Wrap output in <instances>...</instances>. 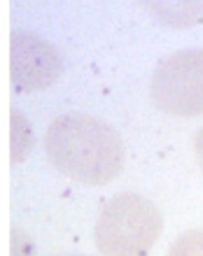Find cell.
<instances>
[{
	"label": "cell",
	"instance_id": "cell-3",
	"mask_svg": "<svg viewBox=\"0 0 203 256\" xmlns=\"http://www.w3.org/2000/svg\"><path fill=\"white\" fill-rule=\"evenodd\" d=\"M149 96L163 114L203 116V47L180 49L161 58L152 74Z\"/></svg>",
	"mask_w": 203,
	"mask_h": 256
},
{
	"label": "cell",
	"instance_id": "cell-9",
	"mask_svg": "<svg viewBox=\"0 0 203 256\" xmlns=\"http://www.w3.org/2000/svg\"><path fill=\"white\" fill-rule=\"evenodd\" d=\"M191 144H194V154H196L198 168H201V172H203V126L198 128L196 133H194V140H191Z\"/></svg>",
	"mask_w": 203,
	"mask_h": 256
},
{
	"label": "cell",
	"instance_id": "cell-2",
	"mask_svg": "<svg viewBox=\"0 0 203 256\" xmlns=\"http://www.w3.org/2000/svg\"><path fill=\"white\" fill-rule=\"evenodd\" d=\"M163 230V214L140 194L112 196L96 219V250L103 256H145Z\"/></svg>",
	"mask_w": 203,
	"mask_h": 256
},
{
	"label": "cell",
	"instance_id": "cell-4",
	"mask_svg": "<svg viewBox=\"0 0 203 256\" xmlns=\"http://www.w3.org/2000/svg\"><path fill=\"white\" fill-rule=\"evenodd\" d=\"M12 82L19 91H42L54 86L63 74L59 49L33 30L19 28L12 33Z\"/></svg>",
	"mask_w": 203,
	"mask_h": 256
},
{
	"label": "cell",
	"instance_id": "cell-5",
	"mask_svg": "<svg viewBox=\"0 0 203 256\" xmlns=\"http://www.w3.org/2000/svg\"><path fill=\"white\" fill-rule=\"evenodd\" d=\"M149 12L170 28H189L203 19L201 2H149Z\"/></svg>",
	"mask_w": 203,
	"mask_h": 256
},
{
	"label": "cell",
	"instance_id": "cell-1",
	"mask_svg": "<svg viewBox=\"0 0 203 256\" xmlns=\"http://www.w3.org/2000/svg\"><path fill=\"white\" fill-rule=\"evenodd\" d=\"M45 154L68 180L103 186L124 168V142L115 128L98 116L59 114L45 130Z\"/></svg>",
	"mask_w": 203,
	"mask_h": 256
},
{
	"label": "cell",
	"instance_id": "cell-8",
	"mask_svg": "<svg viewBox=\"0 0 203 256\" xmlns=\"http://www.w3.org/2000/svg\"><path fill=\"white\" fill-rule=\"evenodd\" d=\"M12 256H33V244L19 228L12 230Z\"/></svg>",
	"mask_w": 203,
	"mask_h": 256
},
{
	"label": "cell",
	"instance_id": "cell-6",
	"mask_svg": "<svg viewBox=\"0 0 203 256\" xmlns=\"http://www.w3.org/2000/svg\"><path fill=\"white\" fill-rule=\"evenodd\" d=\"M33 149V130L19 110H12V161L21 163Z\"/></svg>",
	"mask_w": 203,
	"mask_h": 256
},
{
	"label": "cell",
	"instance_id": "cell-7",
	"mask_svg": "<svg viewBox=\"0 0 203 256\" xmlns=\"http://www.w3.org/2000/svg\"><path fill=\"white\" fill-rule=\"evenodd\" d=\"M168 256H203V228L180 233L168 247Z\"/></svg>",
	"mask_w": 203,
	"mask_h": 256
},
{
	"label": "cell",
	"instance_id": "cell-10",
	"mask_svg": "<svg viewBox=\"0 0 203 256\" xmlns=\"http://www.w3.org/2000/svg\"><path fill=\"white\" fill-rule=\"evenodd\" d=\"M54 256H84V254H54Z\"/></svg>",
	"mask_w": 203,
	"mask_h": 256
}]
</instances>
